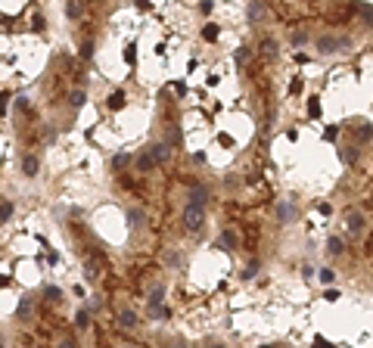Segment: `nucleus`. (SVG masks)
<instances>
[{
    "label": "nucleus",
    "mask_w": 373,
    "mask_h": 348,
    "mask_svg": "<svg viewBox=\"0 0 373 348\" xmlns=\"http://www.w3.org/2000/svg\"><path fill=\"white\" fill-rule=\"evenodd\" d=\"M180 221H183V230H186V234H199V230L205 227V205H193V202H186V205H183Z\"/></svg>",
    "instance_id": "nucleus-1"
},
{
    "label": "nucleus",
    "mask_w": 373,
    "mask_h": 348,
    "mask_svg": "<svg viewBox=\"0 0 373 348\" xmlns=\"http://www.w3.org/2000/svg\"><path fill=\"white\" fill-rule=\"evenodd\" d=\"M314 47L320 56H333V53H345V47H352V41L348 37H336V34H320Z\"/></svg>",
    "instance_id": "nucleus-2"
},
{
    "label": "nucleus",
    "mask_w": 373,
    "mask_h": 348,
    "mask_svg": "<svg viewBox=\"0 0 373 348\" xmlns=\"http://www.w3.org/2000/svg\"><path fill=\"white\" fill-rule=\"evenodd\" d=\"M31 317H34V298L31 295H22L19 305H16V320L19 323H28Z\"/></svg>",
    "instance_id": "nucleus-3"
},
{
    "label": "nucleus",
    "mask_w": 373,
    "mask_h": 348,
    "mask_svg": "<svg viewBox=\"0 0 373 348\" xmlns=\"http://www.w3.org/2000/svg\"><path fill=\"white\" fill-rule=\"evenodd\" d=\"M345 230H348L352 237H361L364 230H367V221H364V215H361V212H348V215H345Z\"/></svg>",
    "instance_id": "nucleus-4"
},
{
    "label": "nucleus",
    "mask_w": 373,
    "mask_h": 348,
    "mask_svg": "<svg viewBox=\"0 0 373 348\" xmlns=\"http://www.w3.org/2000/svg\"><path fill=\"white\" fill-rule=\"evenodd\" d=\"M115 317H119V327L122 330H137L140 327V314L134 311V308H119Z\"/></svg>",
    "instance_id": "nucleus-5"
},
{
    "label": "nucleus",
    "mask_w": 373,
    "mask_h": 348,
    "mask_svg": "<svg viewBox=\"0 0 373 348\" xmlns=\"http://www.w3.org/2000/svg\"><path fill=\"white\" fill-rule=\"evenodd\" d=\"M146 149H149V156L156 159V165H165V162L171 159V146H168L165 140H159V143H149Z\"/></svg>",
    "instance_id": "nucleus-6"
},
{
    "label": "nucleus",
    "mask_w": 373,
    "mask_h": 348,
    "mask_svg": "<svg viewBox=\"0 0 373 348\" xmlns=\"http://www.w3.org/2000/svg\"><path fill=\"white\" fill-rule=\"evenodd\" d=\"M186 199H190L193 205H205V202L212 199V193H208V187H205V183H193L190 190H186Z\"/></svg>",
    "instance_id": "nucleus-7"
},
{
    "label": "nucleus",
    "mask_w": 373,
    "mask_h": 348,
    "mask_svg": "<svg viewBox=\"0 0 373 348\" xmlns=\"http://www.w3.org/2000/svg\"><path fill=\"white\" fill-rule=\"evenodd\" d=\"M352 134H355V140L367 143V140H373V125L367 119H358V122H352Z\"/></svg>",
    "instance_id": "nucleus-8"
},
{
    "label": "nucleus",
    "mask_w": 373,
    "mask_h": 348,
    "mask_svg": "<svg viewBox=\"0 0 373 348\" xmlns=\"http://www.w3.org/2000/svg\"><path fill=\"white\" fill-rule=\"evenodd\" d=\"M134 168H137V174H149V171H156L159 165H156V159L149 156V149H143L140 156L134 159Z\"/></svg>",
    "instance_id": "nucleus-9"
},
{
    "label": "nucleus",
    "mask_w": 373,
    "mask_h": 348,
    "mask_svg": "<svg viewBox=\"0 0 373 348\" xmlns=\"http://www.w3.org/2000/svg\"><path fill=\"white\" fill-rule=\"evenodd\" d=\"M246 16H249V22H252V25H258V22H265V19H268V7L261 4V0H252Z\"/></svg>",
    "instance_id": "nucleus-10"
},
{
    "label": "nucleus",
    "mask_w": 373,
    "mask_h": 348,
    "mask_svg": "<svg viewBox=\"0 0 373 348\" xmlns=\"http://www.w3.org/2000/svg\"><path fill=\"white\" fill-rule=\"evenodd\" d=\"M37 171H41V159H37L34 152L22 156V174H25V177H37Z\"/></svg>",
    "instance_id": "nucleus-11"
},
{
    "label": "nucleus",
    "mask_w": 373,
    "mask_h": 348,
    "mask_svg": "<svg viewBox=\"0 0 373 348\" xmlns=\"http://www.w3.org/2000/svg\"><path fill=\"white\" fill-rule=\"evenodd\" d=\"M295 218H298V212H295L292 202H280V205H277V221H280V224H292Z\"/></svg>",
    "instance_id": "nucleus-12"
},
{
    "label": "nucleus",
    "mask_w": 373,
    "mask_h": 348,
    "mask_svg": "<svg viewBox=\"0 0 373 348\" xmlns=\"http://www.w3.org/2000/svg\"><path fill=\"white\" fill-rule=\"evenodd\" d=\"M106 106H109L112 112H122V109L128 106V97H125V90H112V94L106 97Z\"/></svg>",
    "instance_id": "nucleus-13"
},
{
    "label": "nucleus",
    "mask_w": 373,
    "mask_h": 348,
    "mask_svg": "<svg viewBox=\"0 0 373 348\" xmlns=\"http://www.w3.org/2000/svg\"><path fill=\"white\" fill-rule=\"evenodd\" d=\"M218 246H221V249H227V252L240 249V237H237V230H224L221 240H218Z\"/></svg>",
    "instance_id": "nucleus-14"
},
{
    "label": "nucleus",
    "mask_w": 373,
    "mask_h": 348,
    "mask_svg": "<svg viewBox=\"0 0 373 348\" xmlns=\"http://www.w3.org/2000/svg\"><path fill=\"white\" fill-rule=\"evenodd\" d=\"M339 159H342V165H348V168H352V165L361 159V149H358L355 143H352V146H342V149H339Z\"/></svg>",
    "instance_id": "nucleus-15"
},
{
    "label": "nucleus",
    "mask_w": 373,
    "mask_h": 348,
    "mask_svg": "<svg viewBox=\"0 0 373 348\" xmlns=\"http://www.w3.org/2000/svg\"><path fill=\"white\" fill-rule=\"evenodd\" d=\"M128 227H134V230L146 227V212L143 208H128Z\"/></svg>",
    "instance_id": "nucleus-16"
},
{
    "label": "nucleus",
    "mask_w": 373,
    "mask_h": 348,
    "mask_svg": "<svg viewBox=\"0 0 373 348\" xmlns=\"http://www.w3.org/2000/svg\"><path fill=\"white\" fill-rule=\"evenodd\" d=\"M323 252H327V255H336V258H339V255L345 252V240H342V237H330Z\"/></svg>",
    "instance_id": "nucleus-17"
},
{
    "label": "nucleus",
    "mask_w": 373,
    "mask_h": 348,
    "mask_svg": "<svg viewBox=\"0 0 373 348\" xmlns=\"http://www.w3.org/2000/svg\"><path fill=\"white\" fill-rule=\"evenodd\" d=\"M65 16L68 19H81L84 16V0H65Z\"/></svg>",
    "instance_id": "nucleus-18"
},
{
    "label": "nucleus",
    "mask_w": 373,
    "mask_h": 348,
    "mask_svg": "<svg viewBox=\"0 0 373 348\" xmlns=\"http://www.w3.org/2000/svg\"><path fill=\"white\" fill-rule=\"evenodd\" d=\"M234 62H237V68H246V65L252 62V50H249L246 44L237 47V50H234Z\"/></svg>",
    "instance_id": "nucleus-19"
},
{
    "label": "nucleus",
    "mask_w": 373,
    "mask_h": 348,
    "mask_svg": "<svg viewBox=\"0 0 373 348\" xmlns=\"http://www.w3.org/2000/svg\"><path fill=\"white\" fill-rule=\"evenodd\" d=\"M84 277H87V283H97L100 280V264H97V258H87L84 261Z\"/></svg>",
    "instance_id": "nucleus-20"
},
{
    "label": "nucleus",
    "mask_w": 373,
    "mask_h": 348,
    "mask_svg": "<svg viewBox=\"0 0 373 348\" xmlns=\"http://www.w3.org/2000/svg\"><path fill=\"white\" fill-rule=\"evenodd\" d=\"M258 50H261V56H268V59H274V56H277V41H274V37H261V44H258Z\"/></svg>",
    "instance_id": "nucleus-21"
},
{
    "label": "nucleus",
    "mask_w": 373,
    "mask_h": 348,
    "mask_svg": "<svg viewBox=\"0 0 373 348\" xmlns=\"http://www.w3.org/2000/svg\"><path fill=\"white\" fill-rule=\"evenodd\" d=\"M355 10H358V16H361V22H364V25H367V28L373 31V7H370V4H358Z\"/></svg>",
    "instance_id": "nucleus-22"
},
{
    "label": "nucleus",
    "mask_w": 373,
    "mask_h": 348,
    "mask_svg": "<svg viewBox=\"0 0 373 348\" xmlns=\"http://www.w3.org/2000/svg\"><path fill=\"white\" fill-rule=\"evenodd\" d=\"M218 37H221V28H218L215 22H205V25H202V41H208V44H215V41H218Z\"/></svg>",
    "instance_id": "nucleus-23"
},
{
    "label": "nucleus",
    "mask_w": 373,
    "mask_h": 348,
    "mask_svg": "<svg viewBox=\"0 0 373 348\" xmlns=\"http://www.w3.org/2000/svg\"><path fill=\"white\" fill-rule=\"evenodd\" d=\"M308 41H311V34H308L305 28H298V31H292V34H289V44H292V47H305Z\"/></svg>",
    "instance_id": "nucleus-24"
},
{
    "label": "nucleus",
    "mask_w": 373,
    "mask_h": 348,
    "mask_svg": "<svg viewBox=\"0 0 373 348\" xmlns=\"http://www.w3.org/2000/svg\"><path fill=\"white\" fill-rule=\"evenodd\" d=\"M13 215H16V202L13 199H4V202H0V224H7Z\"/></svg>",
    "instance_id": "nucleus-25"
},
{
    "label": "nucleus",
    "mask_w": 373,
    "mask_h": 348,
    "mask_svg": "<svg viewBox=\"0 0 373 348\" xmlns=\"http://www.w3.org/2000/svg\"><path fill=\"white\" fill-rule=\"evenodd\" d=\"M84 103H87V90H84V87H78V90H72V94H68V106L81 109Z\"/></svg>",
    "instance_id": "nucleus-26"
},
{
    "label": "nucleus",
    "mask_w": 373,
    "mask_h": 348,
    "mask_svg": "<svg viewBox=\"0 0 373 348\" xmlns=\"http://www.w3.org/2000/svg\"><path fill=\"white\" fill-rule=\"evenodd\" d=\"M75 327H78V330L90 327V311H87V308H78V314H75Z\"/></svg>",
    "instance_id": "nucleus-27"
},
{
    "label": "nucleus",
    "mask_w": 373,
    "mask_h": 348,
    "mask_svg": "<svg viewBox=\"0 0 373 348\" xmlns=\"http://www.w3.org/2000/svg\"><path fill=\"white\" fill-rule=\"evenodd\" d=\"M317 280H320L323 286H333V283H336V270H333V267H320V270H317Z\"/></svg>",
    "instance_id": "nucleus-28"
},
{
    "label": "nucleus",
    "mask_w": 373,
    "mask_h": 348,
    "mask_svg": "<svg viewBox=\"0 0 373 348\" xmlns=\"http://www.w3.org/2000/svg\"><path fill=\"white\" fill-rule=\"evenodd\" d=\"M165 143H168V146H180V128H177V125H168V131H165Z\"/></svg>",
    "instance_id": "nucleus-29"
},
{
    "label": "nucleus",
    "mask_w": 373,
    "mask_h": 348,
    "mask_svg": "<svg viewBox=\"0 0 373 348\" xmlns=\"http://www.w3.org/2000/svg\"><path fill=\"white\" fill-rule=\"evenodd\" d=\"M308 119H320V97L317 94H311V100H308Z\"/></svg>",
    "instance_id": "nucleus-30"
},
{
    "label": "nucleus",
    "mask_w": 373,
    "mask_h": 348,
    "mask_svg": "<svg viewBox=\"0 0 373 348\" xmlns=\"http://www.w3.org/2000/svg\"><path fill=\"white\" fill-rule=\"evenodd\" d=\"M128 162H131V156H128V152H115V156H112V168H115V171H122Z\"/></svg>",
    "instance_id": "nucleus-31"
},
{
    "label": "nucleus",
    "mask_w": 373,
    "mask_h": 348,
    "mask_svg": "<svg viewBox=\"0 0 373 348\" xmlns=\"http://www.w3.org/2000/svg\"><path fill=\"white\" fill-rule=\"evenodd\" d=\"M122 59H125V65H134L137 62V44H128L125 53H122Z\"/></svg>",
    "instance_id": "nucleus-32"
},
{
    "label": "nucleus",
    "mask_w": 373,
    "mask_h": 348,
    "mask_svg": "<svg viewBox=\"0 0 373 348\" xmlns=\"http://www.w3.org/2000/svg\"><path fill=\"white\" fill-rule=\"evenodd\" d=\"M44 298L56 305V301H62V289H59V286H47V289H44Z\"/></svg>",
    "instance_id": "nucleus-33"
},
{
    "label": "nucleus",
    "mask_w": 373,
    "mask_h": 348,
    "mask_svg": "<svg viewBox=\"0 0 373 348\" xmlns=\"http://www.w3.org/2000/svg\"><path fill=\"white\" fill-rule=\"evenodd\" d=\"M323 140H327V143H336V140H339V125H327V128H323Z\"/></svg>",
    "instance_id": "nucleus-34"
},
{
    "label": "nucleus",
    "mask_w": 373,
    "mask_h": 348,
    "mask_svg": "<svg viewBox=\"0 0 373 348\" xmlns=\"http://www.w3.org/2000/svg\"><path fill=\"white\" fill-rule=\"evenodd\" d=\"M258 267H261V264H258V261H249V264H246V267H243V274H240V277H243V280H252V277H255V274H258Z\"/></svg>",
    "instance_id": "nucleus-35"
},
{
    "label": "nucleus",
    "mask_w": 373,
    "mask_h": 348,
    "mask_svg": "<svg viewBox=\"0 0 373 348\" xmlns=\"http://www.w3.org/2000/svg\"><path fill=\"white\" fill-rule=\"evenodd\" d=\"M10 100H13V94H10V90L0 94V115H7V112H10Z\"/></svg>",
    "instance_id": "nucleus-36"
},
{
    "label": "nucleus",
    "mask_w": 373,
    "mask_h": 348,
    "mask_svg": "<svg viewBox=\"0 0 373 348\" xmlns=\"http://www.w3.org/2000/svg\"><path fill=\"white\" fill-rule=\"evenodd\" d=\"M94 50H97V44L94 41H84L81 44V59H94Z\"/></svg>",
    "instance_id": "nucleus-37"
},
{
    "label": "nucleus",
    "mask_w": 373,
    "mask_h": 348,
    "mask_svg": "<svg viewBox=\"0 0 373 348\" xmlns=\"http://www.w3.org/2000/svg\"><path fill=\"white\" fill-rule=\"evenodd\" d=\"M311 348H336V345H333L330 339H323V336H314V339H311Z\"/></svg>",
    "instance_id": "nucleus-38"
},
{
    "label": "nucleus",
    "mask_w": 373,
    "mask_h": 348,
    "mask_svg": "<svg viewBox=\"0 0 373 348\" xmlns=\"http://www.w3.org/2000/svg\"><path fill=\"white\" fill-rule=\"evenodd\" d=\"M31 28H34V31H44V16H41V13L31 16Z\"/></svg>",
    "instance_id": "nucleus-39"
},
{
    "label": "nucleus",
    "mask_w": 373,
    "mask_h": 348,
    "mask_svg": "<svg viewBox=\"0 0 373 348\" xmlns=\"http://www.w3.org/2000/svg\"><path fill=\"white\" fill-rule=\"evenodd\" d=\"M339 298H342L339 289H327V292H323V301H339Z\"/></svg>",
    "instance_id": "nucleus-40"
},
{
    "label": "nucleus",
    "mask_w": 373,
    "mask_h": 348,
    "mask_svg": "<svg viewBox=\"0 0 373 348\" xmlns=\"http://www.w3.org/2000/svg\"><path fill=\"white\" fill-rule=\"evenodd\" d=\"M171 87H174V94H177V97H180V100H183V97H186V84H183V81H174V84H171Z\"/></svg>",
    "instance_id": "nucleus-41"
},
{
    "label": "nucleus",
    "mask_w": 373,
    "mask_h": 348,
    "mask_svg": "<svg viewBox=\"0 0 373 348\" xmlns=\"http://www.w3.org/2000/svg\"><path fill=\"white\" fill-rule=\"evenodd\" d=\"M292 59H295V62H298V65H305V62H308V59H311V56H308V53H292Z\"/></svg>",
    "instance_id": "nucleus-42"
},
{
    "label": "nucleus",
    "mask_w": 373,
    "mask_h": 348,
    "mask_svg": "<svg viewBox=\"0 0 373 348\" xmlns=\"http://www.w3.org/2000/svg\"><path fill=\"white\" fill-rule=\"evenodd\" d=\"M199 13H202V16L212 13V0H202V4H199Z\"/></svg>",
    "instance_id": "nucleus-43"
},
{
    "label": "nucleus",
    "mask_w": 373,
    "mask_h": 348,
    "mask_svg": "<svg viewBox=\"0 0 373 348\" xmlns=\"http://www.w3.org/2000/svg\"><path fill=\"white\" fill-rule=\"evenodd\" d=\"M298 90H302V81H298V78H292V84H289V94H292V97H295V94H298Z\"/></svg>",
    "instance_id": "nucleus-44"
},
{
    "label": "nucleus",
    "mask_w": 373,
    "mask_h": 348,
    "mask_svg": "<svg viewBox=\"0 0 373 348\" xmlns=\"http://www.w3.org/2000/svg\"><path fill=\"white\" fill-rule=\"evenodd\" d=\"M16 109H28V97H16Z\"/></svg>",
    "instance_id": "nucleus-45"
},
{
    "label": "nucleus",
    "mask_w": 373,
    "mask_h": 348,
    "mask_svg": "<svg viewBox=\"0 0 373 348\" xmlns=\"http://www.w3.org/2000/svg\"><path fill=\"white\" fill-rule=\"evenodd\" d=\"M317 212H320V215H330V212H333V205H330V202H320V205H317Z\"/></svg>",
    "instance_id": "nucleus-46"
},
{
    "label": "nucleus",
    "mask_w": 373,
    "mask_h": 348,
    "mask_svg": "<svg viewBox=\"0 0 373 348\" xmlns=\"http://www.w3.org/2000/svg\"><path fill=\"white\" fill-rule=\"evenodd\" d=\"M218 143H224V146H234V137H227V134H221V137H218Z\"/></svg>",
    "instance_id": "nucleus-47"
},
{
    "label": "nucleus",
    "mask_w": 373,
    "mask_h": 348,
    "mask_svg": "<svg viewBox=\"0 0 373 348\" xmlns=\"http://www.w3.org/2000/svg\"><path fill=\"white\" fill-rule=\"evenodd\" d=\"M56 348H78V345H75V342H72V339H62V342H59V345H56Z\"/></svg>",
    "instance_id": "nucleus-48"
},
{
    "label": "nucleus",
    "mask_w": 373,
    "mask_h": 348,
    "mask_svg": "<svg viewBox=\"0 0 373 348\" xmlns=\"http://www.w3.org/2000/svg\"><path fill=\"white\" fill-rule=\"evenodd\" d=\"M134 4H137L140 10H149V0H134Z\"/></svg>",
    "instance_id": "nucleus-49"
},
{
    "label": "nucleus",
    "mask_w": 373,
    "mask_h": 348,
    "mask_svg": "<svg viewBox=\"0 0 373 348\" xmlns=\"http://www.w3.org/2000/svg\"><path fill=\"white\" fill-rule=\"evenodd\" d=\"M205 348H224L221 342H205Z\"/></svg>",
    "instance_id": "nucleus-50"
},
{
    "label": "nucleus",
    "mask_w": 373,
    "mask_h": 348,
    "mask_svg": "<svg viewBox=\"0 0 373 348\" xmlns=\"http://www.w3.org/2000/svg\"><path fill=\"white\" fill-rule=\"evenodd\" d=\"M10 283H13L10 277H0V286H10Z\"/></svg>",
    "instance_id": "nucleus-51"
},
{
    "label": "nucleus",
    "mask_w": 373,
    "mask_h": 348,
    "mask_svg": "<svg viewBox=\"0 0 373 348\" xmlns=\"http://www.w3.org/2000/svg\"><path fill=\"white\" fill-rule=\"evenodd\" d=\"M258 348H277V345L274 342H265V345H258Z\"/></svg>",
    "instance_id": "nucleus-52"
},
{
    "label": "nucleus",
    "mask_w": 373,
    "mask_h": 348,
    "mask_svg": "<svg viewBox=\"0 0 373 348\" xmlns=\"http://www.w3.org/2000/svg\"><path fill=\"white\" fill-rule=\"evenodd\" d=\"M122 348H137V345H122Z\"/></svg>",
    "instance_id": "nucleus-53"
},
{
    "label": "nucleus",
    "mask_w": 373,
    "mask_h": 348,
    "mask_svg": "<svg viewBox=\"0 0 373 348\" xmlns=\"http://www.w3.org/2000/svg\"><path fill=\"white\" fill-rule=\"evenodd\" d=\"M168 348H180V345H168Z\"/></svg>",
    "instance_id": "nucleus-54"
}]
</instances>
